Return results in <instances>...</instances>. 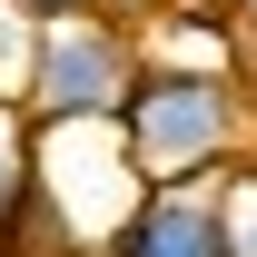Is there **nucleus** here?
<instances>
[{
    "label": "nucleus",
    "instance_id": "obj_5",
    "mask_svg": "<svg viewBox=\"0 0 257 257\" xmlns=\"http://www.w3.org/2000/svg\"><path fill=\"white\" fill-rule=\"evenodd\" d=\"M99 10H109V20H128V30H149V20H159L168 0H99Z\"/></svg>",
    "mask_w": 257,
    "mask_h": 257
},
{
    "label": "nucleus",
    "instance_id": "obj_1",
    "mask_svg": "<svg viewBox=\"0 0 257 257\" xmlns=\"http://www.w3.org/2000/svg\"><path fill=\"white\" fill-rule=\"evenodd\" d=\"M109 128H119L139 188L218 178V168H237V149L257 139L237 69H168V60H139V79H128V99H119Z\"/></svg>",
    "mask_w": 257,
    "mask_h": 257
},
{
    "label": "nucleus",
    "instance_id": "obj_6",
    "mask_svg": "<svg viewBox=\"0 0 257 257\" xmlns=\"http://www.w3.org/2000/svg\"><path fill=\"white\" fill-rule=\"evenodd\" d=\"M227 20H247V30H257V0H227Z\"/></svg>",
    "mask_w": 257,
    "mask_h": 257
},
{
    "label": "nucleus",
    "instance_id": "obj_7",
    "mask_svg": "<svg viewBox=\"0 0 257 257\" xmlns=\"http://www.w3.org/2000/svg\"><path fill=\"white\" fill-rule=\"evenodd\" d=\"M218 10H227V0H218Z\"/></svg>",
    "mask_w": 257,
    "mask_h": 257
},
{
    "label": "nucleus",
    "instance_id": "obj_3",
    "mask_svg": "<svg viewBox=\"0 0 257 257\" xmlns=\"http://www.w3.org/2000/svg\"><path fill=\"white\" fill-rule=\"evenodd\" d=\"M99 257H237V247H227L218 178H168V188H139V198H128V218L99 237Z\"/></svg>",
    "mask_w": 257,
    "mask_h": 257
},
{
    "label": "nucleus",
    "instance_id": "obj_2",
    "mask_svg": "<svg viewBox=\"0 0 257 257\" xmlns=\"http://www.w3.org/2000/svg\"><path fill=\"white\" fill-rule=\"evenodd\" d=\"M139 79V30L109 10H30V60H20V109L30 128H89L119 119Z\"/></svg>",
    "mask_w": 257,
    "mask_h": 257
},
{
    "label": "nucleus",
    "instance_id": "obj_4",
    "mask_svg": "<svg viewBox=\"0 0 257 257\" xmlns=\"http://www.w3.org/2000/svg\"><path fill=\"white\" fill-rule=\"evenodd\" d=\"M30 109L20 99H0V257L30 237Z\"/></svg>",
    "mask_w": 257,
    "mask_h": 257
}]
</instances>
